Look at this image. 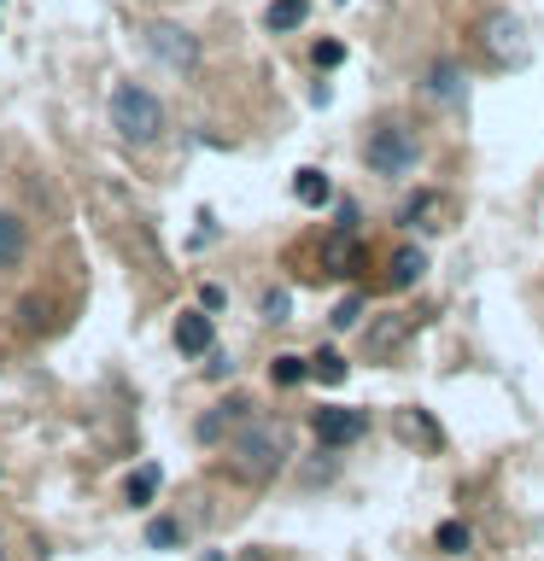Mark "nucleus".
Here are the masks:
<instances>
[{
  "mask_svg": "<svg viewBox=\"0 0 544 561\" xmlns=\"http://www.w3.org/2000/svg\"><path fill=\"white\" fill-rule=\"evenodd\" d=\"M252 561H258V556H252Z\"/></svg>",
  "mask_w": 544,
  "mask_h": 561,
  "instance_id": "obj_26",
  "label": "nucleus"
},
{
  "mask_svg": "<svg viewBox=\"0 0 544 561\" xmlns=\"http://www.w3.org/2000/svg\"><path fill=\"white\" fill-rule=\"evenodd\" d=\"M287 450H293L287 427L270 421V415H252L235 438H228V473L246 480V485H263V480H275V473H281Z\"/></svg>",
  "mask_w": 544,
  "mask_h": 561,
  "instance_id": "obj_1",
  "label": "nucleus"
},
{
  "mask_svg": "<svg viewBox=\"0 0 544 561\" xmlns=\"http://www.w3.org/2000/svg\"><path fill=\"white\" fill-rule=\"evenodd\" d=\"M439 210H445V205H439V199H433V193H428V199H416V205H410V222L421 228V234H433V228H439V222H433V217H439Z\"/></svg>",
  "mask_w": 544,
  "mask_h": 561,
  "instance_id": "obj_19",
  "label": "nucleus"
},
{
  "mask_svg": "<svg viewBox=\"0 0 544 561\" xmlns=\"http://www.w3.org/2000/svg\"><path fill=\"white\" fill-rule=\"evenodd\" d=\"M358 316H363V293H351V298H340V305H333L328 322H333V328H351Z\"/></svg>",
  "mask_w": 544,
  "mask_h": 561,
  "instance_id": "obj_20",
  "label": "nucleus"
},
{
  "mask_svg": "<svg viewBox=\"0 0 544 561\" xmlns=\"http://www.w3.org/2000/svg\"><path fill=\"white\" fill-rule=\"evenodd\" d=\"M310 18V0H270V12H263V24H270L275 35H287V30H298Z\"/></svg>",
  "mask_w": 544,
  "mask_h": 561,
  "instance_id": "obj_11",
  "label": "nucleus"
},
{
  "mask_svg": "<svg viewBox=\"0 0 544 561\" xmlns=\"http://www.w3.org/2000/svg\"><path fill=\"white\" fill-rule=\"evenodd\" d=\"M24 245H30L24 222H18L12 210H0V275H7V270H18V263H24Z\"/></svg>",
  "mask_w": 544,
  "mask_h": 561,
  "instance_id": "obj_10",
  "label": "nucleus"
},
{
  "mask_svg": "<svg viewBox=\"0 0 544 561\" xmlns=\"http://www.w3.org/2000/svg\"><path fill=\"white\" fill-rule=\"evenodd\" d=\"M263 310H270V322H287V293H270V298H263Z\"/></svg>",
  "mask_w": 544,
  "mask_h": 561,
  "instance_id": "obj_23",
  "label": "nucleus"
},
{
  "mask_svg": "<svg viewBox=\"0 0 544 561\" xmlns=\"http://www.w3.org/2000/svg\"><path fill=\"white\" fill-rule=\"evenodd\" d=\"M310 59L328 70V65H340V59H345V47H340V42H316V53H310Z\"/></svg>",
  "mask_w": 544,
  "mask_h": 561,
  "instance_id": "obj_22",
  "label": "nucleus"
},
{
  "mask_svg": "<svg viewBox=\"0 0 544 561\" xmlns=\"http://www.w3.org/2000/svg\"><path fill=\"white\" fill-rule=\"evenodd\" d=\"M474 42H480L486 65H498V70H521V65H533V53H539V35L521 12H486Z\"/></svg>",
  "mask_w": 544,
  "mask_h": 561,
  "instance_id": "obj_2",
  "label": "nucleus"
},
{
  "mask_svg": "<svg viewBox=\"0 0 544 561\" xmlns=\"http://www.w3.org/2000/svg\"><path fill=\"white\" fill-rule=\"evenodd\" d=\"M270 375H275V386H298V380H310V363L305 357H275Z\"/></svg>",
  "mask_w": 544,
  "mask_h": 561,
  "instance_id": "obj_18",
  "label": "nucleus"
},
{
  "mask_svg": "<svg viewBox=\"0 0 544 561\" xmlns=\"http://www.w3.org/2000/svg\"><path fill=\"white\" fill-rule=\"evenodd\" d=\"M421 270H428L421 245H404V252H393V270H386V275H393V287L404 293V287H416V280H421Z\"/></svg>",
  "mask_w": 544,
  "mask_h": 561,
  "instance_id": "obj_12",
  "label": "nucleus"
},
{
  "mask_svg": "<svg viewBox=\"0 0 544 561\" xmlns=\"http://www.w3.org/2000/svg\"><path fill=\"white\" fill-rule=\"evenodd\" d=\"M175 351H188V357H205L211 351V316L205 310H188L175 322Z\"/></svg>",
  "mask_w": 544,
  "mask_h": 561,
  "instance_id": "obj_9",
  "label": "nucleus"
},
{
  "mask_svg": "<svg viewBox=\"0 0 544 561\" xmlns=\"http://www.w3.org/2000/svg\"><path fill=\"white\" fill-rule=\"evenodd\" d=\"M421 88H428L433 105H451V112H456V105H463V94H468V88H463V70H456V65H433Z\"/></svg>",
  "mask_w": 544,
  "mask_h": 561,
  "instance_id": "obj_8",
  "label": "nucleus"
},
{
  "mask_svg": "<svg viewBox=\"0 0 544 561\" xmlns=\"http://www.w3.org/2000/svg\"><path fill=\"white\" fill-rule=\"evenodd\" d=\"M246 421H252V403H246V398H228V403H217V410L200 421V438H205V445H228V438H235Z\"/></svg>",
  "mask_w": 544,
  "mask_h": 561,
  "instance_id": "obj_7",
  "label": "nucleus"
},
{
  "mask_svg": "<svg viewBox=\"0 0 544 561\" xmlns=\"http://www.w3.org/2000/svg\"><path fill=\"white\" fill-rule=\"evenodd\" d=\"M147 53L158 65H170V70H188L200 65V35L193 30H182V24H147Z\"/></svg>",
  "mask_w": 544,
  "mask_h": 561,
  "instance_id": "obj_5",
  "label": "nucleus"
},
{
  "mask_svg": "<svg viewBox=\"0 0 544 561\" xmlns=\"http://www.w3.org/2000/svg\"><path fill=\"white\" fill-rule=\"evenodd\" d=\"M293 193H298V205H328V175L322 170H298Z\"/></svg>",
  "mask_w": 544,
  "mask_h": 561,
  "instance_id": "obj_14",
  "label": "nucleus"
},
{
  "mask_svg": "<svg viewBox=\"0 0 544 561\" xmlns=\"http://www.w3.org/2000/svg\"><path fill=\"white\" fill-rule=\"evenodd\" d=\"M112 129L123 147H152L158 135H165V105L158 94H147L140 82H123L112 94Z\"/></svg>",
  "mask_w": 544,
  "mask_h": 561,
  "instance_id": "obj_3",
  "label": "nucleus"
},
{
  "mask_svg": "<svg viewBox=\"0 0 544 561\" xmlns=\"http://www.w3.org/2000/svg\"><path fill=\"white\" fill-rule=\"evenodd\" d=\"M175 538H182V526H175V520H152V526H147V543H152V550H170Z\"/></svg>",
  "mask_w": 544,
  "mask_h": 561,
  "instance_id": "obj_21",
  "label": "nucleus"
},
{
  "mask_svg": "<svg viewBox=\"0 0 544 561\" xmlns=\"http://www.w3.org/2000/svg\"><path fill=\"white\" fill-rule=\"evenodd\" d=\"M310 427H316V438H322L328 450H345V445H358V438H363L369 421H363V410H316Z\"/></svg>",
  "mask_w": 544,
  "mask_h": 561,
  "instance_id": "obj_6",
  "label": "nucleus"
},
{
  "mask_svg": "<svg viewBox=\"0 0 544 561\" xmlns=\"http://www.w3.org/2000/svg\"><path fill=\"white\" fill-rule=\"evenodd\" d=\"M398 421H404V433H416V445H421V450H439V445H445V433H439L421 410H404Z\"/></svg>",
  "mask_w": 544,
  "mask_h": 561,
  "instance_id": "obj_15",
  "label": "nucleus"
},
{
  "mask_svg": "<svg viewBox=\"0 0 544 561\" xmlns=\"http://www.w3.org/2000/svg\"><path fill=\"white\" fill-rule=\"evenodd\" d=\"M363 164L375 175H410L421 164L416 129H410V123H381V129L369 135V147H363Z\"/></svg>",
  "mask_w": 544,
  "mask_h": 561,
  "instance_id": "obj_4",
  "label": "nucleus"
},
{
  "mask_svg": "<svg viewBox=\"0 0 544 561\" xmlns=\"http://www.w3.org/2000/svg\"><path fill=\"white\" fill-rule=\"evenodd\" d=\"M316 368H310V375L316 380H322V386H340L345 380V357H340V351H316V357H310Z\"/></svg>",
  "mask_w": 544,
  "mask_h": 561,
  "instance_id": "obj_16",
  "label": "nucleus"
},
{
  "mask_svg": "<svg viewBox=\"0 0 544 561\" xmlns=\"http://www.w3.org/2000/svg\"><path fill=\"white\" fill-rule=\"evenodd\" d=\"M158 485H165V473H158V468L147 462V468H135V473H129V485H123V497H129L135 508H147V503L158 497Z\"/></svg>",
  "mask_w": 544,
  "mask_h": 561,
  "instance_id": "obj_13",
  "label": "nucleus"
},
{
  "mask_svg": "<svg viewBox=\"0 0 544 561\" xmlns=\"http://www.w3.org/2000/svg\"><path fill=\"white\" fill-rule=\"evenodd\" d=\"M200 310H223V287H205L200 293Z\"/></svg>",
  "mask_w": 544,
  "mask_h": 561,
  "instance_id": "obj_24",
  "label": "nucleus"
},
{
  "mask_svg": "<svg viewBox=\"0 0 544 561\" xmlns=\"http://www.w3.org/2000/svg\"><path fill=\"white\" fill-rule=\"evenodd\" d=\"M0 561H7V538H0Z\"/></svg>",
  "mask_w": 544,
  "mask_h": 561,
  "instance_id": "obj_25",
  "label": "nucleus"
},
{
  "mask_svg": "<svg viewBox=\"0 0 544 561\" xmlns=\"http://www.w3.org/2000/svg\"><path fill=\"white\" fill-rule=\"evenodd\" d=\"M433 543H439L445 556H463V550H468V526H463V520H445V526L433 533Z\"/></svg>",
  "mask_w": 544,
  "mask_h": 561,
  "instance_id": "obj_17",
  "label": "nucleus"
}]
</instances>
